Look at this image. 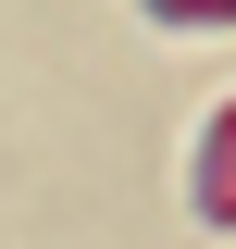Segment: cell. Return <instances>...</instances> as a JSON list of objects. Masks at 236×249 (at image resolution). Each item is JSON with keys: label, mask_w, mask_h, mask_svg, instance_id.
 I'll list each match as a JSON object with an SVG mask.
<instances>
[{"label": "cell", "mask_w": 236, "mask_h": 249, "mask_svg": "<svg viewBox=\"0 0 236 249\" xmlns=\"http://www.w3.org/2000/svg\"><path fill=\"white\" fill-rule=\"evenodd\" d=\"M186 199H199V224H224V237H236V100H224V112H199V162H186Z\"/></svg>", "instance_id": "cell-1"}, {"label": "cell", "mask_w": 236, "mask_h": 249, "mask_svg": "<svg viewBox=\"0 0 236 249\" xmlns=\"http://www.w3.org/2000/svg\"><path fill=\"white\" fill-rule=\"evenodd\" d=\"M149 25H236V0H137Z\"/></svg>", "instance_id": "cell-2"}]
</instances>
